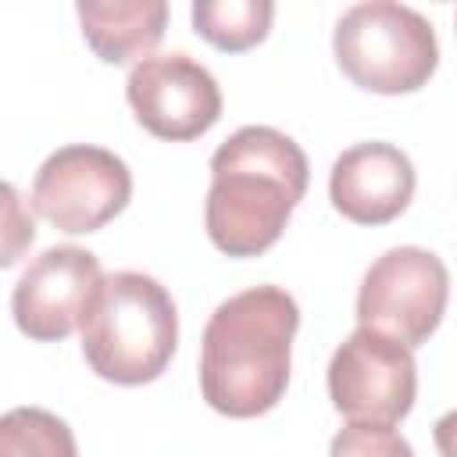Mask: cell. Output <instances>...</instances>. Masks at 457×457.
<instances>
[{
	"label": "cell",
	"mask_w": 457,
	"mask_h": 457,
	"mask_svg": "<svg viewBox=\"0 0 457 457\" xmlns=\"http://www.w3.org/2000/svg\"><path fill=\"white\" fill-rule=\"evenodd\" d=\"M4 200H7V246H4V268H11L14 261H18V253H21V246H29L32 243V221H25V225H18V193H14V186H4Z\"/></svg>",
	"instance_id": "9a60e30c"
},
{
	"label": "cell",
	"mask_w": 457,
	"mask_h": 457,
	"mask_svg": "<svg viewBox=\"0 0 457 457\" xmlns=\"http://www.w3.org/2000/svg\"><path fill=\"white\" fill-rule=\"evenodd\" d=\"M79 328L89 371L114 386H146L161 378L179 346L175 300L143 271L104 275Z\"/></svg>",
	"instance_id": "3957f363"
},
{
	"label": "cell",
	"mask_w": 457,
	"mask_h": 457,
	"mask_svg": "<svg viewBox=\"0 0 457 457\" xmlns=\"http://www.w3.org/2000/svg\"><path fill=\"white\" fill-rule=\"evenodd\" d=\"M439 4H446V0H439Z\"/></svg>",
	"instance_id": "e0dca14e"
},
{
	"label": "cell",
	"mask_w": 457,
	"mask_h": 457,
	"mask_svg": "<svg viewBox=\"0 0 457 457\" xmlns=\"http://www.w3.org/2000/svg\"><path fill=\"white\" fill-rule=\"evenodd\" d=\"M418 396L414 350L357 325L328 361V400L346 421L400 425Z\"/></svg>",
	"instance_id": "8992f818"
},
{
	"label": "cell",
	"mask_w": 457,
	"mask_h": 457,
	"mask_svg": "<svg viewBox=\"0 0 457 457\" xmlns=\"http://www.w3.org/2000/svg\"><path fill=\"white\" fill-rule=\"evenodd\" d=\"M0 453L14 457V453H75V439L68 432V425L39 407H18L7 411L0 421Z\"/></svg>",
	"instance_id": "4fadbf2b"
},
{
	"label": "cell",
	"mask_w": 457,
	"mask_h": 457,
	"mask_svg": "<svg viewBox=\"0 0 457 457\" xmlns=\"http://www.w3.org/2000/svg\"><path fill=\"white\" fill-rule=\"evenodd\" d=\"M311 164L300 143L271 125L236 129L211 157L207 236L225 257H261L271 250L303 200Z\"/></svg>",
	"instance_id": "7a4b0ae2"
},
{
	"label": "cell",
	"mask_w": 457,
	"mask_h": 457,
	"mask_svg": "<svg viewBox=\"0 0 457 457\" xmlns=\"http://www.w3.org/2000/svg\"><path fill=\"white\" fill-rule=\"evenodd\" d=\"M436 450L443 457H457V411H446L439 421H436Z\"/></svg>",
	"instance_id": "2e32d148"
},
{
	"label": "cell",
	"mask_w": 457,
	"mask_h": 457,
	"mask_svg": "<svg viewBox=\"0 0 457 457\" xmlns=\"http://www.w3.org/2000/svg\"><path fill=\"white\" fill-rule=\"evenodd\" d=\"M82 36L104 64H132L154 54L168 29V0H75Z\"/></svg>",
	"instance_id": "8fae6325"
},
{
	"label": "cell",
	"mask_w": 457,
	"mask_h": 457,
	"mask_svg": "<svg viewBox=\"0 0 457 457\" xmlns=\"http://www.w3.org/2000/svg\"><path fill=\"white\" fill-rule=\"evenodd\" d=\"M339 71L368 93H418L439 68L436 29L400 0H357L332 32Z\"/></svg>",
	"instance_id": "277c9868"
},
{
	"label": "cell",
	"mask_w": 457,
	"mask_h": 457,
	"mask_svg": "<svg viewBox=\"0 0 457 457\" xmlns=\"http://www.w3.org/2000/svg\"><path fill=\"white\" fill-rule=\"evenodd\" d=\"M100 261L96 253L64 243L43 250L18 278L11 293L14 325L36 343H61L79 325L82 314L100 286Z\"/></svg>",
	"instance_id": "9c48e42d"
},
{
	"label": "cell",
	"mask_w": 457,
	"mask_h": 457,
	"mask_svg": "<svg viewBox=\"0 0 457 457\" xmlns=\"http://www.w3.org/2000/svg\"><path fill=\"white\" fill-rule=\"evenodd\" d=\"M136 121L168 143H189L211 132L221 118L218 79L182 50L146 54L132 64L125 82Z\"/></svg>",
	"instance_id": "ba28073f"
},
{
	"label": "cell",
	"mask_w": 457,
	"mask_h": 457,
	"mask_svg": "<svg viewBox=\"0 0 457 457\" xmlns=\"http://www.w3.org/2000/svg\"><path fill=\"white\" fill-rule=\"evenodd\" d=\"M332 453H375V457H411V443L393 425H364L346 421V428L332 439Z\"/></svg>",
	"instance_id": "5bb4252c"
},
{
	"label": "cell",
	"mask_w": 457,
	"mask_h": 457,
	"mask_svg": "<svg viewBox=\"0 0 457 457\" xmlns=\"http://www.w3.org/2000/svg\"><path fill=\"white\" fill-rule=\"evenodd\" d=\"M132 196L129 164L89 143H71L54 150L32 182V207L57 232L86 236L114 221Z\"/></svg>",
	"instance_id": "52a82bcc"
},
{
	"label": "cell",
	"mask_w": 457,
	"mask_h": 457,
	"mask_svg": "<svg viewBox=\"0 0 457 457\" xmlns=\"http://www.w3.org/2000/svg\"><path fill=\"white\" fill-rule=\"evenodd\" d=\"M418 175L411 157L393 143H357L332 161L328 200L353 225H386L414 196Z\"/></svg>",
	"instance_id": "30bf717a"
},
{
	"label": "cell",
	"mask_w": 457,
	"mask_h": 457,
	"mask_svg": "<svg viewBox=\"0 0 457 457\" xmlns=\"http://www.w3.org/2000/svg\"><path fill=\"white\" fill-rule=\"evenodd\" d=\"M300 328L296 300L278 286L243 289L214 307L200 339V396L225 418L268 414L293 364Z\"/></svg>",
	"instance_id": "6da1fadb"
},
{
	"label": "cell",
	"mask_w": 457,
	"mask_h": 457,
	"mask_svg": "<svg viewBox=\"0 0 457 457\" xmlns=\"http://www.w3.org/2000/svg\"><path fill=\"white\" fill-rule=\"evenodd\" d=\"M450 300V271L425 246L386 250L361 278L357 325L378 328L411 350L428 343Z\"/></svg>",
	"instance_id": "5b68a950"
},
{
	"label": "cell",
	"mask_w": 457,
	"mask_h": 457,
	"mask_svg": "<svg viewBox=\"0 0 457 457\" xmlns=\"http://www.w3.org/2000/svg\"><path fill=\"white\" fill-rule=\"evenodd\" d=\"M275 0H193V29L221 54H246L268 39Z\"/></svg>",
	"instance_id": "7c38bea8"
}]
</instances>
